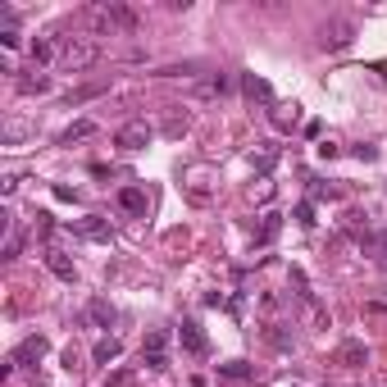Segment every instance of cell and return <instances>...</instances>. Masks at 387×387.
I'll use <instances>...</instances> for the list:
<instances>
[{
  "label": "cell",
  "mask_w": 387,
  "mask_h": 387,
  "mask_svg": "<svg viewBox=\"0 0 387 387\" xmlns=\"http://www.w3.org/2000/svg\"><path fill=\"white\" fill-rule=\"evenodd\" d=\"M46 265H50V274H55V278H64V283H73V278H77L73 260H68L64 251H55V246H50V251H46Z\"/></svg>",
  "instance_id": "cell-12"
},
{
  "label": "cell",
  "mask_w": 387,
  "mask_h": 387,
  "mask_svg": "<svg viewBox=\"0 0 387 387\" xmlns=\"http://www.w3.org/2000/svg\"><path fill=\"white\" fill-rule=\"evenodd\" d=\"M23 133H28V128H23V123H10V128H5V142H19Z\"/></svg>",
  "instance_id": "cell-28"
},
{
  "label": "cell",
  "mask_w": 387,
  "mask_h": 387,
  "mask_svg": "<svg viewBox=\"0 0 387 387\" xmlns=\"http://www.w3.org/2000/svg\"><path fill=\"white\" fill-rule=\"evenodd\" d=\"M105 10V19H110V32H137V10H128L123 0H110V5H100Z\"/></svg>",
  "instance_id": "cell-6"
},
{
  "label": "cell",
  "mask_w": 387,
  "mask_h": 387,
  "mask_svg": "<svg viewBox=\"0 0 387 387\" xmlns=\"http://www.w3.org/2000/svg\"><path fill=\"white\" fill-rule=\"evenodd\" d=\"M87 319L96 323V328H114V323H119V310H114L110 301H100V296H96V301L87 305Z\"/></svg>",
  "instance_id": "cell-9"
},
{
  "label": "cell",
  "mask_w": 387,
  "mask_h": 387,
  "mask_svg": "<svg viewBox=\"0 0 387 387\" xmlns=\"http://www.w3.org/2000/svg\"><path fill=\"white\" fill-rule=\"evenodd\" d=\"M223 378H255V369L246 365V360H228V365H219Z\"/></svg>",
  "instance_id": "cell-22"
},
{
  "label": "cell",
  "mask_w": 387,
  "mask_h": 387,
  "mask_svg": "<svg viewBox=\"0 0 387 387\" xmlns=\"http://www.w3.org/2000/svg\"><path fill=\"white\" fill-rule=\"evenodd\" d=\"M119 205H123L128 214H146V191H142V187H123V191H119Z\"/></svg>",
  "instance_id": "cell-16"
},
{
  "label": "cell",
  "mask_w": 387,
  "mask_h": 387,
  "mask_svg": "<svg viewBox=\"0 0 387 387\" xmlns=\"http://www.w3.org/2000/svg\"><path fill=\"white\" fill-rule=\"evenodd\" d=\"M178 342H182V351H187V355H196V360H200V355H210V342H205V332H200L196 319L178 323Z\"/></svg>",
  "instance_id": "cell-5"
},
{
  "label": "cell",
  "mask_w": 387,
  "mask_h": 387,
  "mask_svg": "<svg viewBox=\"0 0 387 387\" xmlns=\"http://www.w3.org/2000/svg\"><path fill=\"white\" fill-rule=\"evenodd\" d=\"M91 96H100V87H77V91L64 96V105H82V100H91Z\"/></svg>",
  "instance_id": "cell-23"
},
{
  "label": "cell",
  "mask_w": 387,
  "mask_h": 387,
  "mask_svg": "<svg viewBox=\"0 0 387 387\" xmlns=\"http://www.w3.org/2000/svg\"><path fill=\"white\" fill-rule=\"evenodd\" d=\"M119 351H123L119 337H100V342L91 346V360H96V365H110V360H119Z\"/></svg>",
  "instance_id": "cell-15"
},
{
  "label": "cell",
  "mask_w": 387,
  "mask_h": 387,
  "mask_svg": "<svg viewBox=\"0 0 387 387\" xmlns=\"http://www.w3.org/2000/svg\"><path fill=\"white\" fill-rule=\"evenodd\" d=\"M296 219L305 223V228H314V205H310V200H305V205H296Z\"/></svg>",
  "instance_id": "cell-26"
},
{
  "label": "cell",
  "mask_w": 387,
  "mask_h": 387,
  "mask_svg": "<svg viewBox=\"0 0 387 387\" xmlns=\"http://www.w3.org/2000/svg\"><path fill=\"white\" fill-rule=\"evenodd\" d=\"M274 164H278V146H260V151L251 155V169H255V173H274Z\"/></svg>",
  "instance_id": "cell-17"
},
{
  "label": "cell",
  "mask_w": 387,
  "mask_h": 387,
  "mask_svg": "<svg viewBox=\"0 0 387 387\" xmlns=\"http://www.w3.org/2000/svg\"><path fill=\"white\" fill-rule=\"evenodd\" d=\"M360 246L374 255L378 265H387V232H369V228H365V232H360Z\"/></svg>",
  "instance_id": "cell-14"
},
{
  "label": "cell",
  "mask_w": 387,
  "mask_h": 387,
  "mask_svg": "<svg viewBox=\"0 0 387 387\" xmlns=\"http://www.w3.org/2000/svg\"><path fill=\"white\" fill-rule=\"evenodd\" d=\"M87 137H96V123H91V119H77V123H68L64 133H59V146H73V142H87Z\"/></svg>",
  "instance_id": "cell-13"
},
{
  "label": "cell",
  "mask_w": 387,
  "mask_h": 387,
  "mask_svg": "<svg viewBox=\"0 0 387 387\" xmlns=\"http://www.w3.org/2000/svg\"><path fill=\"white\" fill-rule=\"evenodd\" d=\"M310 196H314V200H337V187H323V182H314V187H310Z\"/></svg>",
  "instance_id": "cell-25"
},
{
  "label": "cell",
  "mask_w": 387,
  "mask_h": 387,
  "mask_svg": "<svg viewBox=\"0 0 387 387\" xmlns=\"http://www.w3.org/2000/svg\"><path fill=\"white\" fill-rule=\"evenodd\" d=\"M228 87H232V77L214 73V77H205V82H196V96H223Z\"/></svg>",
  "instance_id": "cell-18"
},
{
  "label": "cell",
  "mask_w": 387,
  "mask_h": 387,
  "mask_svg": "<svg viewBox=\"0 0 387 387\" xmlns=\"http://www.w3.org/2000/svg\"><path fill=\"white\" fill-rule=\"evenodd\" d=\"M100 59V46L91 41V37H64V46H59V64L68 68V73H82L87 64H96Z\"/></svg>",
  "instance_id": "cell-1"
},
{
  "label": "cell",
  "mask_w": 387,
  "mask_h": 387,
  "mask_svg": "<svg viewBox=\"0 0 387 387\" xmlns=\"http://www.w3.org/2000/svg\"><path fill=\"white\" fill-rule=\"evenodd\" d=\"M346 41H351V23H337L332 32H323V46H328V50H342Z\"/></svg>",
  "instance_id": "cell-20"
},
{
  "label": "cell",
  "mask_w": 387,
  "mask_h": 387,
  "mask_svg": "<svg viewBox=\"0 0 387 387\" xmlns=\"http://www.w3.org/2000/svg\"><path fill=\"white\" fill-rule=\"evenodd\" d=\"M355 160H365V164H369V160H378V146H355Z\"/></svg>",
  "instance_id": "cell-27"
},
{
  "label": "cell",
  "mask_w": 387,
  "mask_h": 387,
  "mask_svg": "<svg viewBox=\"0 0 387 387\" xmlns=\"http://www.w3.org/2000/svg\"><path fill=\"white\" fill-rule=\"evenodd\" d=\"M151 137H155V128L151 123H123L119 133H114V146H123V151H146V146H151Z\"/></svg>",
  "instance_id": "cell-3"
},
{
  "label": "cell",
  "mask_w": 387,
  "mask_h": 387,
  "mask_svg": "<svg viewBox=\"0 0 387 387\" xmlns=\"http://www.w3.org/2000/svg\"><path fill=\"white\" fill-rule=\"evenodd\" d=\"M19 91H28V96H32V91H37V96H41V91H50V77H46V73H23L19 77Z\"/></svg>",
  "instance_id": "cell-21"
},
{
  "label": "cell",
  "mask_w": 387,
  "mask_h": 387,
  "mask_svg": "<svg viewBox=\"0 0 387 387\" xmlns=\"http://www.w3.org/2000/svg\"><path fill=\"white\" fill-rule=\"evenodd\" d=\"M142 365L146 369H155V374H160V369H169V332H146V342H142Z\"/></svg>",
  "instance_id": "cell-2"
},
{
  "label": "cell",
  "mask_w": 387,
  "mask_h": 387,
  "mask_svg": "<svg viewBox=\"0 0 387 387\" xmlns=\"http://www.w3.org/2000/svg\"><path fill=\"white\" fill-rule=\"evenodd\" d=\"M46 351H50V342H46L41 332H32V337H23V342L14 346L10 365H14V369H19V365H37V360H46Z\"/></svg>",
  "instance_id": "cell-4"
},
{
  "label": "cell",
  "mask_w": 387,
  "mask_h": 387,
  "mask_svg": "<svg viewBox=\"0 0 387 387\" xmlns=\"http://www.w3.org/2000/svg\"><path fill=\"white\" fill-rule=\"evenodd\" d=\"M28 55H32V64H50V59H59V50L50 41H41V37H37L32 46H28Z\"/></svg>",
  "instance_id": "cell-19"
},
{
  "label": "cell",
  "mask_w": 387,
  "mask_h": 387,
  "mask_svg": "<svg viewBox=\"0 0 387 387\" xmlns=\"http://www.w3.org/2000/svg\"><path fill=\"white\" fill-rule=\"evenodd\" d=\"M19 251H23V237H19V232H10V237H5V260H14Z\"/></svg>",
  "instance_id": "cell-24"
},
{
  "label": "cell",
  "mask_w": 387,
  "mask_h": 387,
  "mask_svg": "<svg viewBox=\"0 0 387 387\" xmlns=\"http://www.w3.org/2000/svg\"><path fill=\"white\" fill-rule=\"evenodd\" d=\"M278 232H283V214H278V210H265V214H260V223H255V232H251V237H255V246H269V242L278 237Z\"/></svg>",
  "instance_id": "cell-7"
},
{
  "label": "cell",
  "mask_w": 387,
  "mask_h": 387,
  "mask_svg": "<svg viewBox=\"0 0 387 387\" xmlns=\"http://www.w3.org/2000/svg\"><path fill=\"white\" fill-rule=\"evenodd\" d=\"M73 232H77V237H91V242H110V223L96 219V214L77 219V223H73Z\"/></svg>",
  "instance_id": "cell-8"
},
{
  "label": "cell",
  "mask_w": 387,
  "mask_h": 387,
  "mask_svg": "<svg viewBox=\"0 0 387 387\" xmlns=\"http://www.w3.org/2000/svg\"><path fill=\"white\" fill-rule=\"evenodd\" d=\"M242 91H246V96H251V100H260V105H274V87H269L265 77L246 73V77H242Z\"/></svg>",
  "instance_id": "cell-11"
},
{
  "label": "cell",
  "mask_w": 387,
  "mask_h": 387,
  "mask_svg": "<svg viewBox=\"0 0 387 387\" xmlns=\"http://www.w3.org/2000/svg\"><path fill=\"white\" fill-rule=\"evenodd\" d=\"M337 360H342V365H351V369H360V365H369V346L351 337V342L337 346Z\"/></svg>",
  "instance_id": "cell-10"
}]
</instances>
